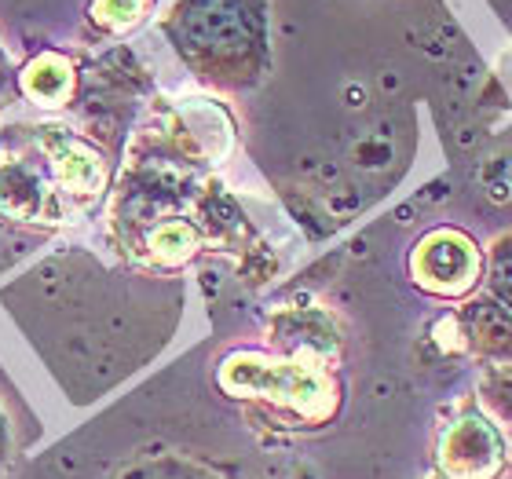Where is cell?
<instances>
[{"label":"cell","instance_id":"cell-1","mask_svg":"<svg viewBox=\"0 0 512 479\" xmlns=\"http://www.w3.org/2000/svg\"><path fill=\"white\" fill-rule=\"evenodd\" d=\"M216 384L231 399L264 406L300 428L330 425L341 410V381L308 355L231 352L216 366Z\"/></svg>","mask_w":512,"mask_h":479},{"label":"cell","instance_id":"cell-2","mask_svg":"<svg viewBox=\"0 0 512 479\" xmlns=\"http://www.w3.org/2000/svg\"><path fill=\"white\" fill-rule=\"evenodd\" d=\"M256 19L238 0H191L183 11V52L216 77H238L256 55Z\"/></svg>","mask_w":512,"mask_h":479},{"label":"cell","instance_id":"cell-3","mask_svg":"<svg viewBox=\"0 0 512 479\" xmlns=\"http://www.w3.org/2000/svg\"><path fill=\"white\" fill-rule=\"evenodd\" d=\"M505 436L491 417L461 414L439 432L436 472L439 479H498L505 472Z\"/></svg>","mask_w":512,"mask_h":479},{"label":"cell","instance_id":"cell-4","mask_svg":"<svg viewBox=\"0 0 512 479\" xmlns=\"http://www.w3.org/2000/svg\"><path fill=\"white\" fill-rule=\"evenodd\" d=\"M414 282L436 297H461L480 278V249L461 231H432L410 256Z\"/></svg>","mask_w":512,"mask_h":479},{"label":"cell","instance_id":"cell-5","mask_svg":"<svg viewBox=\"0 0 512 479\" xmlns=\"http://www.w3.org/2000/svg\"><path fill=\"white\" fill-rule=\"evenodd\" d=\"M41 150L52 161V176L77 202H99L107 191V158L88 139L66 128H41Z\"/></svg>","mask_w":512,"mask_h":479},{"label":"cell","instance_id":"cell-6","mask_svg":"<svg viewBox=\"0 0 512 479\" xmlns=\"http://www.w3.org/2000/svg\"><path fill=\"white\" fill-rule=\"evenodd\" d=\"M55 209V194L48 191V183L19 161L0 165V216L15 220V224H37L48 220Z\"/></svg>","mask_w":512,"mask_h":479},{"label":"cell","instance_id":"cell-7","mask_svg":"<svg viewBox=\"0 0 512 479\" xmlns=\"http://www.w3.org/2000/svg\"><path fill=\"white\" fill-rule=\"evenodd\" d=\"M275 341L286 348V355H308L319 362H330V355H337L333 326L322 315H282L275 322Z\"/></svg>","mask_w":512,"mask_h":479},{"label":"cell","instance_id":"cell-8","mask_svg":"<svg viewBox=\"0 0 512 479\" xmlns=\"http://www.w3.org/2000/svg\"><path fill=\"white\" fill-rule=\"evenodd\" d=\"M22 92L37 103V107H63L74 96V66L63 55H37L26 70H22Z\"/></svg>","mask_w":512,"mask_h":479},{"label":"cell","instance_id":"cell-9","mask_svg":"<svg viewBox=\"0 0 512 479\" xmlns=\"http://www.w3.org/2000/svg\"><path fill=\"white\" fill-rule=\"evenodd\" d=\"M469 337L472 348L487 359L512 362V311L498 300H483L469 311Z\"/></svg>","mask_w":512,"mask_h":479},{"label":"cell","instance_id":"cell-10","mask_svg":"<svg viewBox=\"0 0 512 479\" xmlns=\"http://www.w3.org/2000/svg\"><path fill=\"white\" fill-rule=\"evenodd\" d=\"M198 253V231L183 220H161L158 227H150L147 235V256H154L158 264H183Z\"/></svg>","mask_w":512,"mask_h":479},{"label":"cell","instance_id":"cell-11","mask_svg":"<svg viewBox=\"0 0 512 479\" xmlns=\"http://www.w3.org/2000/svg\"><path fill=\"white\" fill-rule=\"evenodd\" d=\"M114 479H224L213 469H205L198 461L180 458V454H158V458H143L114 472Z\"/></svg>","mask_w":512,"mask_h":479},{"label":"cell","instance_id":"cell-12","mask_svg":"<svg viewBox=\"0 0 512 479\" xmlns=\"http://www.w3.org/2000/svg\"><path fill=\"white\" fill-rule=\"evenodd\" d=\"M491 293L502 308L512 311V235L498 238L491 249Z\"/></svg>","mask_w":512,"mask_h":479},{"label":"cell","instance_id":"cell-13","mask_svg":"<svg viewBox=\"0 0 512 479\" xmlns=\"http://www.w3.org/2000/svg\"><path fill=\"white\" fill-rule=\"evenodd\" d=\"M483 403L494 417H502L512 425V362H505L502 370H494L483 384Z\"/></svg>","mask_w":512,"mask_h":479},{"label":"cell","instance_id":"cell-14","mask_svg":"<svg viewBox=\"0 0 512 479\" xmlns=\"http://www.w3.org/2000/svg\"><path fill=\"white\" fill-rule=\"evenodd\" d=\"M96 19L110 30H128L147 11V0H96Z\"/></svg>","mask_w":512,"mask_h":479},{"label":"cell","instance_id":"cell-15","mask_svg":"<svg viewBox=\"0 0 512 479\" xmlns=\"http://www.w3.org/2000/svg\"><path fill=\"white\" fill-rule=\"evenodd\" d=\"M8 461H11V421L4 414V406H0V476L8 469Z\"/></svg>","mask_w":512,"mask_h":479}]
</instances>
